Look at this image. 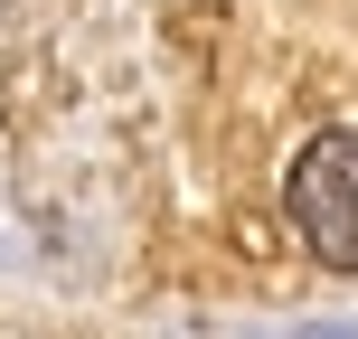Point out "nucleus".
<instances>
[{"label":"nucleus","instance_id":"f257e3e1","mask_svg":"<svg viewBox=\"0 0 358 339\" xmlns=\"http://www.w3.org/2000/svg\"><path fill=\"white\" fill-rule=\"evenodd\" d=\"M292 236L330 273H358V132H321L292 161Z\"/></svg>","mask_w":358,"mask_h":339}]
</instances>
